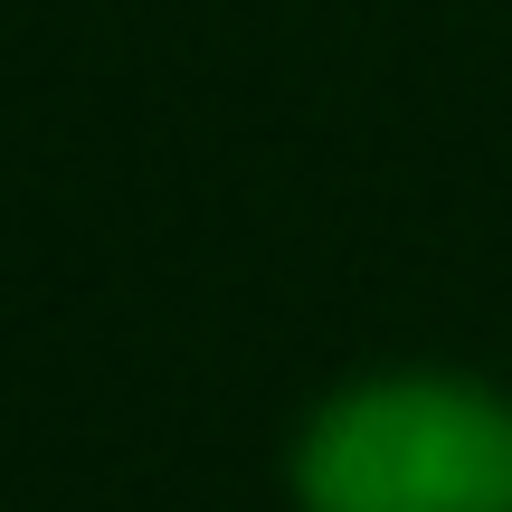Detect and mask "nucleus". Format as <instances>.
Instances as JSON below:
<instances>
[{"mask_svg": "<svg viewBox=\"0 0 512 512\" xmlns=\"http://www.w3.org/2000/svg\"><path fill=\"white\" fill-rule=\"evenodd\" d=\"M285 512H512V389L456 361L332 380L285 437Z\"/></svg>", "mask_w": 512, "mask_h": 512, "instance_id": "obj_1", "label": "nucleus"}]
</instances>
